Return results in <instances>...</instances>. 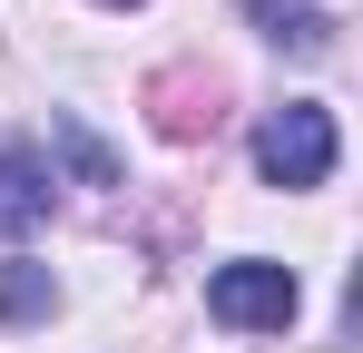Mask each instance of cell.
<instances>
[{"instance_id":"cell-1","label":"cell","mask_w":363,"mask_h":353,"mask_svg":"<svg viewBox=\"0 0 363 353\" xmlns=\"http://www.w3.org/2000/svg\"><path fill=\"white\" fill-rule=\"evenodd\" d=\"M334 157H344V138H334V108L324 99H285V108L255 128V176L265 186H324L334 176Z\"/></svg>"},{"instance_id":"cell-3","label":"cell","mask_w":363,"mask_h":353,"mask_svg":"<svg viewBox=\"0 0 363 353\" xmlns=\"http://www.w3.org/2000/svg\"><path fill=\"white\" fill-rule=\"evenodd\" d=\"M50 206H60V176L40 147H0V245H20V235L50 226Z\"/></svg>"},{"instance_id":"cell-2","label":"cell","mask_w":363,"mask_h":353,"mask_svg":"<svg viewBox=\"0 0 363 353\" xmlns=\"http://www.w3.org/2000/svg\"><path fill=\"white\" fill-rule=\"evenodd\" d=\"M295 304H304V285H295V265H275V255H236V265L206 275V314L236 324V334H285Z\"/></svg>"},{"instance_id":"cell-4","label":"cell","mask_w":363,"mask_h":353,"mask_svg":"<svg viewBox=\"0 0 363 353\" xmlns=\"http://www.w3.org/2000/svg\"><path fill=\"white\" fill-rule=\"evenodd\" d=\"M50 304H60L50 265H30V255H10V265H0V324H50Z\"/></svg>"},{"instance_id":"cell-5","label":"cell","mask_w":363,"mask_h":353,"mask_svg":"<svg viewBox=\"0 0 363 353\" xmlns=\"http://www.w3.org/2000/svg\"><path fill=\"white\" fill-rule=\"evenodd\" d=\"M157 128L167 138H206L216 128V79H157Z\"/></svg>"},{"instance_id":"cell-7","label":"cell","mask_w":363,"mask_h":353,"mask_svg":"<svg viewBox=\"0 0 363 353\" xmlns=\"http://www.w3.org/2000/svg\"><path fill=\"white\" fill-rule=\"evenodd\" d=\"M60 157L79 167V186H108V176H118V167H108V147H99V138H89L79 118H60Z\"/></svg>"},{"instance_id":"cell-6","label":"cell","mask_w":363,"mask_h":353,"mask_svg":"<svg viewBox=\"0 0 363 353\" xmlns=\"http://www.w3.org/2000/svg\"><path fill=\"white\" fill-rule=\"evenodd\" d=\"M255 30H265L275 50H324V40H334V20H324L314 0H255Z\"/></svg>"},{"instance_id":"cell-8","label":"cell","mask_w":363,"mask_h":353,"mask_svg":"<svg viewBox=\"0 0 363 353\" xmlns=\"http://www.w3.org/2000/svg\"><path fill=\"white\" fill-rule=\"evenodd\" d=\"M99 10H138V0H99Z\"/></svg>"}]
</instances>
